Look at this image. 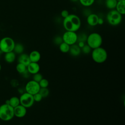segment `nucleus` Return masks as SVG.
Instances as JSON below:
<instances>
[{"mask_svg": "<svg viewBox=\"0 0 125 125\" xmlns=\"http://www.w3.org/2000/svg\"><path fill=\"white\" fill-rule=\"evenodd\" d=\"M64 28L68 31H77L81 27V21L80 18L75 14H69L64 18L62 22Z\"/></svg>", "mask_w": 125, "mask_h": 125, "instance_id": "nucleus-1", "label": "nucleus"}, {"mask_svg": "<svg viewBox=\"0 0 125 125\" xmlns=\"http://www.w3.org/2000/svg\"><path fill=\"white\" fill-rule=\"evenodd\" d=\"M14 117V108L5 103L0 105V119L7 122L11 120Z\"/></svg>", "mask_w": 125, "mask_h": 125, "instance_id": "nucleus-2", "label": "nucleus"}, {"mask_svg": "<svg viewBox=\"0 0 125 125\" xmlns=\"http://www.w3.org/2000/svg\"><path fill=\"white\" fill-rule=\"evenodd\" d=\"M91 57L95 62L102 63L107 60V53L105 49L99 47L93 49L91 52Z\"/></svg>", "mask_w": 125, "mask_h": 125, "instance_id": "nucleus-3", "label": "nucleus"}, {"mask_svg": "<svg viewBox=\"0 0 125 125\" xmlns=\"http://www.w3.org/2000/svg\"><path fill=\"white\" fill-rule=\"evenodd\" d=\"M86 42L87 44L93 49L101 47L103 43V38L99 33H92L87 36Z\"/></svg>", "mask_w": 125, "mask_h": 125, "instance_id": "nucleus-4", "label": "nucleus"}, {"mask_svg": "<svg viewBox=\"0 0 125 125\" xmlns=\"http://www.w3.org/2000/svg\"><path fill=\"white\" fill-rule=\"evenodd\" d=\"M15 42L14 40L9 37H5L0 40V50L2 53H6L13 51Z\"/></svg>", "mask_w": 125, "mask_h": 125, "instance_id": "nucleus-5", "label": "nucleus"}, {"mask_svg": "<svg viewBox=\"0 0 125 125\" xmlns=\"http://www.w3.org/2000/svg\"><path fill=\"white\" fill-rule=\"evenodd\" d=\"M106 20L108 23L112 26H117L120 24L122 20V15L116 10L109 11L106 15Z\"/></svg>", "mask_w": 125, "mask_h": 125, "instance_id": "nucleus-6", "label": "nucleus"}, {"mask_svg": "<svg viewBox=\"0 0 125 125\" xmlns=\"http://www.w3.org/2000/svg\"><path fill=\"white\" fill-rule=\"evenodd\" d=\"M19 99L20 104L26 108L32 106L34 103L33 96L26 92L22 93Z\"/></svg>", "mask_w": 125, "mask_h": 125, "instance_id": "nucleus-7", "label": "nucleus"}, {"mask_svg": "<svg viewBox=\"0 0 125 125\" xmlns=\"http://www.w3.org/2000/svg\"><path fill=\"white\" fill-rule=\"evenodd\" d=\"M77 35L75 32L66 31L62 35V41L70 46L77 42Z\"/></svg>", "mask_w": 125, "mask_h": 125, "instance_id": "nucleus-8", "label": "nucleus"}, {"mask_svg": "<svg viewBox=\"0 0 125 125\" xmlns=\"http://www.w3.org/2000/svg\"><path fill=\"white\" fill-rule=\"evenodd\" d=\"M40 88L39 83L33 80L28 82L25 86V91L32 95L38 93Z\"/></svg>", "mask_w": 125, "mask_h": 125, "instance_id": "nucleus-9", "label": "nucleus"}, {"mask_svg": "<svg viewBox=\"0 0 125 125\" xmlns=\"http://www.w3.org/2000/svg\"><path fill=\"white\" fill-rule=\"evenodd\" d=\"M14 116L21 118L24 117L27 113V108L23 105L20 104L14 108Z\"/></svg>", "mask_w": 125, "mask_h": 125, "instance_id": "nucleus-10", "label": "nucleus"}, {"mask_svg": "<svg viewBox=\"0 0 125 125\" xmlns=\"http://www.w3.org/2000/svg\"><path fill=\"white\" fill-rule=\"evenodd\" d=\"M40 70V66L38 62H30L27 66V70L28 72L33 75L39 72Z\"/></svg>", "mask_w": 125, "mask_h": 125, "instance_id": "nucleus-11", "label": "nucleus"}, {"mask_svg": "<svg viewBox=\"0 0 125 125\" xmlns=\"http://www.w3.org/2000/svg\"><path fill=\"white\" fill-rule=\"evenodd\" d=\"M99 17L95 14H89L86 19V21L88 24L91 26H95L98 24Z\"/></svg>", "mask_w": 125, "mask_h": 125, "instance_id": "nucleus-12", "label": "nucleus"}, {"mask_svg": "<svg viewBox=\"0 0 125 125\" xmlns=\"http://www.w3.org/2000/svg\"><path fill=\"white\" fill-rule=\"evenodd\" d=\"M29 57L31 62H38L41 59V55L38 51L34 50L30 53Z\"/></svg>", "mask_w": 125, "mask_h": 125, "instance_id": "nucleus-13", "label": "nucleus"}, {"mask_svg": "<svg viewBox=\"0 0 125 125\" xmlns=\"http://www.w3.org/2000/svg\"><path fill=\"white\" fill-rule=\"evenodd\" d=\"M18 62L22 63L26 66L31 62L29 59V55L26 53H21L20 54L18 58Z\"/></svg>", "mask_w": 125, "mask_h": 125, "instance_id": "nucleus-14", "label": "nucleus"}, {"mask_svg": "<svg viewBox=\"0 0 125 125\" xmlns=\"http://www.w3.org/2000/svg\"><path fill=\"white\" fill-rule=\"evenodd\" d=\"M81 52V49L79 47L78 44H74L70 46L69 52L70 54L73 57L78 56Z\"/></svg>", "mask_w": 125, "mask_h": 125, "instance_id": "nucleus-15", "label": "nucleus"}, {"mask_svg": "<svg viewBox=\"0 0 125 125\" xmlns=\"http://www.w3.org/2000/svg\"><path fill=\"white\" fill-rule=\"evenodd\" d=\"M16 57V54L14 53V51H11L5 53L4 59V61L7 63H11L15 61Z\"/></svg>", "mask_w": 125, "mask_h": 125, "instance_id": "nucleus-16", "label": "nucleus"}, {"mask_svg": "<svg viewBox=\"0 0 125 125\" xmlns=\"http://www.w3.org/2000/svg\"><path fill=\"white\" fill-rule=\"evenodd\" d=\"M115 8L120 14L124 15L125 14V0L117 1Z\"/></svg>", "mask_w": 125, "mask_h": 125, "instance_id": "nucleus-17", "label": "nucleus"}, {"mask_svg": "<svg viewBox=\"0 0 125 125\" xmlns=\"http://www.w3.org/2000/svg\"><path fill=\"white\" fill-rule=\"evenodd\" d=\"M9 100V104L13 108L18 106L20 104V99L17 96H13L11 97Z\"/></svg>", "mask_w": 125, "mask_h": 125, "instance_id": "nucleus-18", "label": "nucleus"}, {"mask_svg": "<svg viewBox=\"0 0 125 125\" xmlns=\"http://www.w3.org/2000/svg\"><path fill=\"white\" fill-rule=\"evenodd\" d=\"M117 1L116 0H105V6L110 10L114 9L116 7Z\"/></svg>", "mask_w": 125, "mask_h": 125, "instance_id": "nucleus-19", "label": "nucleus"}, {"mask_svg": "<svg viewBox=\"0 0 125 125\" xmlns=\"http://www.w3.org/2000/svg\"><path fill=\"white\" fill-rule=\"evenodd\" d=\"M23 51H24V47L22 44L20 43H15L14 50H13V51L15 54H21L23 53Z\"/></svg>", "mask_w": 125, "mask_h": 125, "instance_id": "nucleus-20", "label": "nucleus"}, {"mask_svg": "<svg viewBox=\"0 0 125 125\" xmlns=\"http://www.w3.org/2000/svg\"><path fill=\"white\" fill-rule=\"evenodd\" d=\"M16 69L19 73L22 74L27 70V66L22 63L18 62L16 65Z\"/></svg>", "mask_w": 125, "mask_h": 125, "instance_id": "nucleus-21", "label": "nucleus"}, {"mask_svg": "<svg viewBox=\"0 0 125 125\" xmlns=\"http://www.w3.org/2000/svg\"><path fill=\"white\" fill-rule=\"evenodd\" d=\"M69 49L70 45L63 42L59 45V49L62 53H66L69 52Z\"/></svg>", "mask_w": 125, "mask_h": 125, "instance_id": "nucleus-22", "label": "nucleus"}, {"mask_svg": "<svg viewBox=\"0 0 125 125\" xmlns=\"http://www.w3.org/2000/svg\"><path fill=\"white\" fill-rule=\"evenodd\" d=\"M80 3L83 6L89 7L91 6L95 2V0H79Z\"/></svg>", "mask_w": 125, "mask_h": 125, "instance_id": "nucleus-23", "label": "nucleus"}, {"mask_svg": "<svg viewBox=\"0 0 125 125\" xmlns=\"http://www.w3.org/2000/svg\"><path fill=\"white\" fill-rule=\"evenodd\" d=\"M39 93L42 95V98H46L47 97L49 94V89L46 87V88H41Z\"/></svg>", "mask_w": 125, "mask_h": 125, "instance_id": "nucleus-24", "label": "nucleus"}, {"mask_svg": "<svg viewBox=\"0 0 125 125\" xmlns=\"http://www.w3.org/2000/svg\"><path fill=\"white\" fill-rule=\"evenodd\" d=\"M41 88H46L49 85L48 81L44 78H42L39 83Z\"/></svg>", "mask_w": 125, "mask_h": 125, "instance_id": "nucleus-25", "label": "nucleus"}, {"mask_svg": "<svg viewBox=\"0 0 125 125\" xmlns=\"http://www.w3.org/2000/svg\"><path fill=\"white\" fill-rule=\"evenodd\" d=\"M87 36L84 33H81L78 35H77V42H86Z\"/></svg>", "mask_w": 125, "mask_h": 125, "instance_id": "nucleus-26", "label": "nucleus"}, {"mask_svg": "<svg viewBox=\"0 0 125 125\" xmlns=\"http://www.w3.org/2000/svg\"><path fill=\"white\" fill-rule=\"evenodd\" d=\"M42 78H43L42 75L41 73H40L39 72L34 74L33 76V80H34L35 82H38V83H39V82Z\"/></svg>", "mask_w": 125, "mask_h": 125, "instance_id": "nucleus-27", "label": "nucleus"}, {"mask_svg": "<svg viewBox=\"0 0 125 125\" xmlns=\"http://www.w3.org/2000/svg\"><path fill=\"white\" fill-rule=\"evenodd\" d=\"M81 50L83 53L85 54H88L91 52V48L87 45V44H85L82 48Z\"/></svg>", "mask_w": 125, "mask_h": 125, "instance_id": "nucleus-28", "label": "nucleus"}, {"mask_svg": "<svg viewBox=\"0 0 125 125\" xmlns=\"http://www.w3.org/2000/svg\"><path fill=\"white\" fill-rule=\"evenodd\" d=\"M33 98H34V102H41L42 99V95L38 92L34 95H33Z\"/></svg>", "mask_w": 125, "mask_h": 125, "instance_id": "nucleus-29", "label": "nucleus"}, {"mask_svg": "<svg viewBox=\"0 0 125 125\" xmlns=\"http://www.w3.org/2000/svg\"><path fill=\"white\" fill-rule=\"evenodd\" d=\"M54 42L56 44L60 45L62 42H63L62 37H61L60 36L56 37L54 39Z\"/></svg>", "mask_w": 125, "mask_h": 125, "instance_id": "nucleus-30", "label": "nucleus"}, {"mask_svg": "<svg viewBox=\"0 0 125 125\" xmlns=\"http://www.w3.org/2000/svg\"><path fill=\"white\" fill-rule=\"evenodd\" d=\"M69 14L68 11L66 10H63L62 11V12L61 13V16L63 18H65L66 17H67L69 15Z\"/></svg>", "mask_w": 125, "mask_h": 125, "instance_id": "nucleus-31", "label": "nucleus"}, {"mask_svg": "<svg viewBox=\"0 0 125 125\" xmlns=\"http://www.w3.org/2000/svg\"><path fill=\"white\" fill-rule=\"evenodd\" d=\"M85 42H78V45L79 46V47L81 49L84 45H85Z\"/></svg>", "mask_w": 125, "mask_h": 125, "instance_id": "nucleus-32", "label": "nucleus"}, {"mask_svg": "<svg viewBox=\"0 0 125 125\" xmlns=\"http://www.w3.org/2000/svg\"><path fill=\"white\" fill-rule=\"evenodd\" d=\"M104 20L102 19V18H99V19H98V24H99V25H102L104 23Z\"/></svg>", "mask_w": 125, "mask_h": 125, "instance_id": "nucleus-33", "label": "nucleus"}, {"mask_svg": "<svg viewBox=\"0 0 125 125\" xmlns=\"http://www.w3.org/2000/svg\"><path fill=\"white\" fill-rule=\"evenodd\" d=\"M70 0L71 1H73V2H76V1H77L79 0Z\"/></svg>", "mask_w": 125, "mask_h": 125, "instance_id": "nucleus-34", "label": "nucleus"}, {"mask_svg": "<svg viewBox=\"0 0 125 125\" xmlns=\"http://www.w3.org/2000/svg\"><path fill=\"white\" fill-rule=\"evenodd\" d=\"M1 64L0 63V71H1Z\"/></svg>", "mask_w": 125, "mask_h": 125, "instance_id": "nucleus-35", "label": "nucleus"}, {"mask_svg": "<svg viewBox=\"0 0 125 125\" xmlns=\"http://www.w3.org/2000/svg\"><path fill=\"white\" fill-rule=\"evenodd\" d=\"M1 53H2V52L0 51V55H1Z\"/></svg>", "mask_w": 125, "mask_h": 125, "instance_id": "nucleus-36", "label": "nucleus"}, {"mask_svg": "<svg viewBox=\"0 0 125 125\" xmlns=\"http://www.w3.org/2000/svg\"><path fill=\"white\" fill-rule=\"evenodd\" d=\"M117 1H121V0H116Z\"/></svg>", "mask_w": 125, "mask_h": 125, "instance_id": "nucleus-37", "label": "nucleus"}]
</instances>
